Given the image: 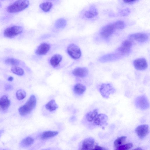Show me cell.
Segmentation results:
<instances>
[{"label": "cell", "instance_id": "6da1fadb", "mask_svg": "<svg viewBox=\"0 0 150 150\" xmlns=\"http://www.w3.org/2000/svg\"><path fill=\"white\" fill-rule=\"evenodd\" d=\"M29 1L26 0L16 1L8 5L6 8V11L10 13H15L22 11L29 6Z\"/></svg>", "mask_w": 150, "mask_h": 150}, {"label": "cell", "instance_id": "7a4b0ae2", "mask_svg": "<svg viewBox=\"0 0 150 150\" xmlns=\"http://www.w3.org/2000/svg\"><path fill=\"white\" fill-rule=\"evenodd\" d=\"M36 100L35 96H30L26 102L18 109L19 112L21 116H25L30 113L36 106Z\"/></svg>", "mask_w": 150, "mask_h": 150}, {"label": "cell", "instance_id": "3957f363", "mask_svg": "<svg viewBox=\"0 0 150 150\" xmlns=\"http://www.w3.org/2000/svg\"><path fill=\"white\" fill-rule=\"evenodd\" d=\"M23 28L18 25H13L6 28L4 31V35L6 38H11L21 33Z\"/></svg>", "mask_w": 150, "mask_h": 150}, {"label": "cell", "instance_id": "277c9868", "mask_svg": "<svg viewBox=\"0 0 150 150\" xmlns=\"http://www.w3.org/2000/svg\"><path fill=\"white\" fill-rule=\"evenodd\" d=\"M99 91L104 98H108L110 95L114 93L116 91L115 88L111 83H103L99 89Z\"/></svg>", "mask_w": 150, "mask_h": 150}, {"label": "cell", "instance_id": "5b68a950", "mask_svg": "<svg viewBox=\"0 0 150 150\" xmlns=\"http://www.w3.org/2000/svg\"><path fill=\"white\" fill-rule=\"evenodd\" d=\"M132 45V40H126L117 49L116 52L122 57L126 55L129 53Z\"/></svg>", "mask_w": 150, "mask_h": 150}, {"label": "cell", "instance_id": "8992f818", "mask_svg": "<svg viewBox=\"0 0 150 150\" xmlns=\"http://www.w3.org/2000/svg\"><path fill=\"white\" fill-rule=\"evenodd\" d=\"M67 53L73 59H78L81 55L80 48L76 45L74 44H70L67 48Z\"/></svg>", "mask_w": 150, "mask_h": 150}, {"label": "cell", "instance_id": "52a82bcc", "mask_svg": "<svg viewBox=\"0 0 150 150\" xmlns=\"http://www.w3.org/2000/svg\"><path fill=\"white\" fill-rule=\"evenodd\" d=\"M135 104L137 108L143 110L147 109L149 106L148 99L144 95L137 98L135 100Z\"/></svg>", "mask_w": 150, "mask_h": 150}, {"label": "cell", "instance_id": "ba28073f", "mask_svg": "<svg viewBox=\"0 0 150 150\" xmlns=\"http://www.w3.org/2000/svg\"><path fill=\"white\" fill-rule=\"evenodd\" d=\"M116 30L112 24H107L103 27L100 32V35L105 38H107L110 36Z\"/></svg>", "mask_w": 150, "mask_h": 150}, {"label": "cell", "instance_id": "9c48e42d", "mask_svg": "<svg viewBox=\"0 0 150 150\" xmlns=\"http://www.w3.org/2000/svg\"><path fill=\"white\" fill-rule=\"evenodd\" d=\"M147 34L144 33H137L132 34L129 36V40H134L139 42L146 41L149 38Z\"/></svg>", "mask_w": 150, "mask_h": 150}, {"label": "cell", "instance_id": "30bf717a", "mask_svg": "<svg viewBox=\"0 0 150 150\" xmlns=\"http://www.w3.org/2000/svg\"><path fill=\"white\" fill-rule=\"evenodd\" d=\"M122 56L117 52L106 54L101 57L99 59L100 62H107L117 60L122 58Z\"/></svg>", "mask_w": 150, "mask_h": 150}, {"label": "cell", "instance_id": "8fae6325", "mask_svg": "<svg viewBox=\"0 0 150 150\" xmlns=\"http://www.w3.org/2000/svg\"><path fill=\"white\" fill-rule=\"evenodd\" d=\"M108 117L105 114L98 113L94 117L92 122L96 125L102 126L107 124Z\"/></svg>", "mask_w": 150, "mask_h": 150}, {"label": "cell", "instance_id": "7c38bea8", "mask_svg": "<svg viewBox=\"0 0 150 150\" xmlns=\"http://www.w3.org/2000/svg\"><path fill=\"white\" fill-rule=\"evenodd\" d=\"M135 69L137 70H144L147 67L146 60L144 58H139L135 59L133 62Z\"/></svg>", "mask_w": 150, "mask_h": 150}, {"label": "cell", "instance_id": "4fadbf2b", "mask_svg": "<svg viewBox=\"0 0 150 150\" xmlns=\"http://www.w3.org/2000/svg\"><path fill=\"white\" fill-rule=\"evenodd\" d=\"M135 132L140 139L144 138L149 132V127L147 125H142L138 126L135 129Z\"/></svg>", "mask_w": 150, "mask_h": 150}, {"label": "cell", "instance_id": "5bb4252c", "mask_svg": "<svg viewBox=\"0 0 150 150\" xmlns=\"http://www.w3.org/2000/svg\"><path fill=\"white\" fill-rule=\"evenodd\" d=\"M50 48V46L49 44L45 42L42 43L37 47L35 53L38 55H44L48 52Z\"/></svg>", "mask_w": 150, "mask_h": 150}, {"label": "cell", "instance_id": "9a60e30c", "mask_svg": "<svg viewBox=\"0 0 150 150\" xmlns=\"http://www.w3.org/2000/svg\"><path fill=\"white\" fill-rule=\"evenodd\" d=\"M94 144V139L91 138H86L82 142L81 150H92Z\"/></svg>", "mask_w": 150, "mask_h": 150}, {"label": "cell", "instance_id": "2e32d148", "mask_svg": "<svg viewBox=\"0 0 150 150\" xmlns=\"http://www.w3.org/2000/svg\"><path fill=\"white\" fill-rule=\"evenodd\" d=\"M73 74L76 76L84 78L86 77L88 74V69L85 67H78L72 71Z\"/></svg>", "mask_w": 150, "mask_h": 150}, {"label": "cell", "instance_id": "e0dca14e", "mask_svg": "<svg viewBox=\"0 0 150 150\" xmlns=\"http://www.w3.org/2000/svg\"><path fill=\"white\" fill-rule=\"evenodd\" d=\"M98 14L97 9L94 6H91L86 10L84 14L87 18H92L96 17Z\"/></svg>", "mask_w": 150, "mask_h": 150}, {"label": "cell", "instance_id": "ac0fdd59", "mask_svg": "<svg viewBox=\"0 0 150 150\" xmlns=\"http://www.w3.org/2000/svg\"><path fill=\"white\" fill-rule=\"evenodd\" d=\"M10 104V100L6 96L3 95L0 98V106L3 110H6Z\"/></svg>", "mask_w": 150, "mask_h": 150}, {"label": "cell", "instance_id": "d6986e66", "mask_svg": "<svg viewBox=\"0 0 150 150\" xmlns=\"http://www.w3.org/2000/svg\"><path fill=\"white\" fill-rule=\"evenodd\" d=\"M62 59V56L59 54H56L53 55L50 58V63L53 67L58 66Z\"/></svg>", "mask_w": 150, "mask_h": 150}, {"label": "cell", "instance_id": "ffe728a7", "mask_svg": "<svg viewBox=\"0 0 150 150\" xmlns=\"http://www.w3.org/2000/svg\"><path fill=\"white\" fill-rule=\"evenodd\" d=\"M74 92L78 95L83 94L86 90V87L82 84L78 83L75 85L74 88Z\"/></svg>", "mask_w": 150, "mask_h": 150}, {"label": "cell", "instance_id": "44dd1931", "mask_svg": "<svg viewBox=\"0 0 150 150\" xmlns=\"http://www.w3.org/2000/svg\"><path fill=\"white\" fill-rule=\"evenodd\" d=\"M34 142L33 139L30 137H28L23 139L21 141L20 145L22 147H27L31 145Z\"/></svg>", "mask_w": 150, "mask_h": 150}, {"label": "cell", "instance_id": "7402d4cb", "mask_svg": "<svg viewBox=\"0 0 150 150\" xmlns=\"http://www.w3.org/2000/svg\"><path fill=\"white\" fill-rule=\"evenodd\" d=\"M45 107L47 110L52 112L58 108V106L56 103L55 100L54 99H52L46 104Z\"/></svg>", "mask_w": 150, "mask_h": 150}, {"label": "cell", "instance_id": "603a6c76", "mask_svg": "<svg viewBox=\"0 0 150 150\" xmlns=\"http://www.w3.org/2000/svg\"><path fill=\"white\" fill-rule=\"evenodd\" d=\"M58 133L57 131H48L43 132L41 135L42 139H45L57 135Z\"/></svg>", "mask_w": 150, "mask_h": 150}, {"label": "cell", "instance_id": "cb8c5ba5", "mask_svg": "<svg viewBox=\"0 0 150 150\" xmlns=\"http://www.w3.org/2000/svg\"><path fill=\"white\" fill-rule=\"evenodd\" d=\"M52 6V4L51 2L48 1L42 3L39 5L40 8L45 12H48L50 11Z\"/></svg>", "mask_w": 150, "mask_h": 150}, {"label": "cell", "instance_id": "d4e9b609", "mask_svg": "<svg viewBox=\"0 0 150 150\" xmlns=\"http://www.w3.org/2000/svg\"><path fill=\"white\" fill-rule=\"evenodd\" d=\"M67 25V21L63 18L57 19L54 23V27L56 28L60 29L64 28Z\"/></svg>", "mask_w": 150, "mask_h": 150}, {"label": "cell", "instance_id": "484cf974", "mask_svg": "<svg viewBox=\"0 0 150 150\" xmlns=\"http://www.w3.org/2000/svg\"><path fill=\"white\" fill-rule=\"evenodd\" d=\"M98 113V110L95 109L87 113L86 115V118L88 121L92 122L94 117Z\"/></svg>", "mask_w": 150, "mask_h": 150}, {"label": "cell", "instance_id": "4316f807", "mask_svg": "<svg viewBox=\"0 0 150 150\" xmlns=\"http://www.w3.org/2000/svg\"><path fill=\"white\" fill-rule=\"evenodd\" d=\"M6 64L14 66H17L20 64V61L17 59L13 58H8L6 59L5 61Z\"/></svg>", "mask_w": 150, "mask_h": 150}, {"label": "cell", "instance_id": "83f0119b", "mask_svg": "<svg viewBox=\"0 0 150 150\" xmlns=\"http://www.w3.org/2000/svg\"><path fill=\"white\" fill-rule=\"evenodd\" d=\"M112 23L115 30L122 29L125 28L126 26L125 23L123 21L121 20L117 21Z\"/></svg>", "mask_w": 150, "mask_h": 150}, {"label": "cell", "instance_id": "f1b7e54d", "mask_svg": "<svg viewBox=\"0 0 150 150\" xmlns=\"http://www.w3.org/2000/svg\"><path fill=\"white\" fill-rule=\"evenodd\" d=\"M11 70L13 74L19 76H22L24 73V71L23 69L17 66H13L11 68Z\"/></svg>", "mask_w": 150, "mask_h": 150}, {"label": "cell", "instance_id": "f546056e", "mask_svg": "<svg viewBox=\"0 0 150 150\" xmlns=\"http://www.w3.org/2000/svg\"><path fill=\"white\" fill-rule=\"evenodd\" d=\"M26 96V93L25 91L23 89H19L16 92V96L17 98L19 100L24 99Z\"/></svg>", "mask_w": 150, "mask_h": 150}, {"label": "cell", "instance_id": "4dcf8cb0", "mask_svg": "<svg viewBox=\"0 0 150 150\" xmlns=\"http://www.w3.org/2000/svg\"><path fill=\"white\" fill-rule=\"evenodd\" d=\"M127 137L122 136L117 139L114 141V145L116 147H118L121 145L125 142Z\"/></svg>", "mask_w": 150, "mask_h": 150}, {"label": "cell", "instance_id": "1f68e13d", "mask_svg": "<svg viewBox=\"0 0 150 150\" xmlns=\"http://www.w3.org/2000/svg\"><path fill=\"white\" fill-rule=\"evenodd\" d=\"M133 146L132 143H129L123 145H121L117 147L115 150H128Z\"/></svg>", "mask_w": 150, "mask_h": 150}, {"label": "cell", "instance_id": "d6a6232c", "mask_svg": "<svg viewBox=\"0 0 150 150\" xmlns=\"http://www.w3.org/2000/svg\"><path fill=\"white\" fill-rule=\"evenodd\" d=\"M130 11L129 8H127L122 10L120 12V14L122 16H126L130 13Z\"/></svg>", "mask_w": 150, "mask_h": 150}, {"label": "cell", "instance_id": "836d02e7", "mask_svg": "<svg viewBox=\"0 0 150 150\" xmlns=\"http://www.w3.org/2000/svg\"><path fill=\"white\" fill-rule=\"evenodd\" d=\"M5 89L7 91H11L13 89V87L10 84H6L5 86Z\"/></svg>", "mask_w": 150, "mask_h": 150}, {"label": "cell", "instance_id": "e575fe53", "mask_svg": "<svg viewBox=\"0 0 150 150\" xmlns=\"http://www.w3.org/2000/svg\"><path fill=\"white\" fill-rule=\"evenodd\" d=\"M92 150H107L104 148L100 146L96 145L95 147Z\"/></svg>", "mask_w": 150, "mask_h": 150}, {"label": "cell", "instance_id": "d590c367", "mask_svg": "<svg viewBox=\"0 0 150 150\" xmlns=\"http://www.w3.org/2000/svg\"><path fill=\"white\" fill-rule=\"evenodd\" d=\"M137 1V0H123V1L126 4H132L135 3Z\"/></svg>", "mask_w": 150, "mask_h": 150}, {"label": "cell", "instance_id": "8d00e7d4", "mask_svg": "<svg viewBox=\"0 0 150 150\" xmlns=\"http://www.w3.org/2000/svg\"><path fill=\"white\" fill-rule=\"evenodd\" d=\"M13 78L12 76H10L8 78V80L9 81H11L13 80Z\"/></svg>", "mask_w": 150, "mask_h": 150}, {"label": "cell", "instance_id": "74e56055", "mask_svg": "<svg viewBox=\"0 0 150 150\" xmlns=\"http://www.w3.org/2000/svg\"><path fill=\"white\" fill-rule=\"evenodd\" d=\"M132 150H144L142 148L140 147H137L136 148H135L134 149H132Z\"/></svg>", "mask_w": 150, "mask_h": 150}, {"label": "cell", "instance_id": "f35d334b", "mask_svg": "<svg viewBox=\"0 0 150 150\" xmlns=\"http://www.w3.org/2000/svg\"><path fill=\"white\" fill-rule=\"evenodd\" d=\"M4 132V130H0V137L1 135V134L3 133Z\"/></svg>", "mask_w": 150, "mask_h": 150}, {"label": "cell", "instance_id": "ab89813d", "mask_svg": "<svg viewBox=\"0 0 150 150\" xmlns=\"http://www.w3.org/2000/svg\"><path fill=\"white\" fill-rule=\"evenodd\" d=\"M2 6V4L0 2V8H1Z\"/></svg>", "mask_w": 150, "mask_h": 150}, {"label": "cell", "instance_id": "60d3db41", "mask_svg": "<svg viewBox=\"0 0 150 150\" xmlns=\"http://www.w3.org/2000/svg\"></svg>", "mask_w": 150, "mask_h": 150}]
</instances>
